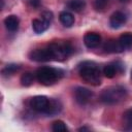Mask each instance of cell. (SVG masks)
Wrapping results in <instances>:
<instances>
[{"label": "cell", "instance_id": "obj_1", "mask_svg": "<svg viewBox=\"0 0 132 132\" xmlns=\"http://www.w3.org/2000/svg\"><path fill=\"white\" fill-rule=\"evenodd\" d=\"M78 72L80 77L88 84H91L93 86L100 85V81H101L100 69L96 63L91 61L82 62L78 66Z\"/></svg>", "mask_w": 132, "mask_h": 132}, {"label": "cell", "instance_id": "obj_2", "mask_svg": "<svg viewBox=\"0 0 132 132\" xmlns=\"http://www.w3.org/2000/svg\"><path fill=\"white\" fill-rule=\"evenodd\" d=\"M35 75H36L37 80L40 84L50 86V85H53L54 82H56L63 75V71L60 69L54 68V67L44 66V67L38 68Z\"/></svg>", "mask_w": 132, "mask_h": 132}, {"label": "cell", "instance_id": "obj_3", "mask_svg": "<svg viewBox=\"0 0 132 132\" xmlns=\"http://www.w3.org/2000/svg\"><path fill=\"white\" fill-rule=\"evenodd\" d=\"M126 96H127V91L123 87L113 86L103 90V92L100 95V100L104 104L111 105L124 100Z\"/></svg>", "mask_w": 132, "mask_h": 132}, {"label": "cell", "instance_id": "obj_4", "mask_svg": "<svg viewBox=\"0 0 132 132\" xmlns=\"http://www.w3.org/2000/svg\"><path fill=\"white\" fill-rule=\"evenodd\" d=\"M54 60H64L68 58L72 52V46L67 42H54L48 45Z\"/></svg>", "mask_w": 132, "mask_h": 132}, {"label": "cell", "instance_id": "obj_5", "mask_svg": "<svg viewBox=\"0 0 132 132\" xmlns=\"http://www.w3.org/2000/svg\"><path fill=\"white\" fill-rule=\"evenodd\" d=\"M50 104V99L45 96H34L30 100V106L33 110L38 112H46V109Z\"/></svg>", "mask_w": 132, "mask_h": 132}, {"label": "cell", "instance_id": "obj_6", "mask_svg": "<svg viewBox=\"0 0 132 132\" xmlns=\"http://www.w3.org/2000/svg\"><path fill=\"white\" fill-rule=\"evenodd\" d=\"M30 59L36 62H46L53 59L52 52L50 47H44V48H36L30 53Z\"/></svg>", "mask_w": 132, "mask_h": 132}, {"label": "cell", "instance_id": "obj_7", "mask_svg": "<svg viewBox=\"0 0 132 132\" xmlns=\"http://www.w3.org/2000/svg\"><path fill=\"white\" fill-rule=\"evenodd\" d=\"M74 95H75V100L78 104L80 105H85L87 104L91 98H92V92L87 89V88H84V87H77L74 91Z\"/></svg>", "mask_w": 132, "mask_h": 132}, {"label": "cell", "instance_id": "obj_8", "mask_svg": "<svg viewBox=\"0 0 132 132\" xmlns=\"http://www.w3.org/2000/svg\"><path fill=\"white\" fill-rule=\"evenodd\" d=\"M127 21V16L124 12L122 11H116L111 14L110 19H109V25L111 28L113 29H118L120 27H122Z\"/></svg>", "mask_w": 132, "mask_h": 132}, {"label": "cell", "instance_id": "obj_9", "mask_svg": "<svg viewBox=\"0 0 132 132\" xmlns=\"http://www.w3.org/2000/svg\"><path fill=\"white\" fill-rule=\"evenodd\" d=\"M84 42L85 45L89 48H95L97 47L100 42H101V36L98 33H94V32H89L85 35L84 37Z\"/></svg>", "mask_w": 132, "mask_h": 132}, {"label": "cell", "instance_id": "obj_10", "mask_svg": "<svg viewBox=\"0 0 132 132\" xmlns=\"http://www.w3.org/2000/svg\"><path fill=\"white\" fill-rule=\"evenodd\" d=\"M103 48H104V51L106 53H121V52L124 51V48L120 44L119 40H116V39H109V40H107L104 43Z\"/></svg>", "mask_w": 132, "mask_h": 132}, {"label": "cell", "instance_id": "obj_11", "mask_svg": "<svg viewBox=\"0 0 132 132\" xmlns=\"http://www.w3.org/2000/svg\"><path fill=\"white\" fill-rule=\"evenodd\" d=\"M4 25L6 27V29L9 32H15L19 29V25H20V20L16 15H8L5 18L4 20Z\"/></svg>", "mask_w": 132, "mask_h": 132}, {"label": "cell", "instance_id": "obj_12", "mask_svg": "<svg viewBox=\"0 0 132 132\" xmlns=\"http://www.w3.org/2000/svg\"><path fill=\"white\" fill-rule=\"evenodd\" d=\"M50 27V23L44 21L43 19H35L32 21V28L34 30L35 33L39 34V33H42L44 32L47 28Z\"/></svg>", "mask_w": 132, "mask_h": 132}, {"label": "cell", "instance_id": "obj_13", "mask_svg": "<svg viewBox=\"0 0 132 132\" xmlns=\"http://www.w3.org/2000/svg\"><path fill=\"white\" fill-rule=\"evenodd\" d=\"M59 20L65 27H71L74 24V16L68 11H62L59 14Z\"/></svg>", "mask_w": 132, "mask_h": 132}, {"label": "cell", "instance_id": "obj_14", "mask_svg": "<svg viewBox=\"0 0 132 132\" xmlns=\"http://www.w3.org/2000/svg\"><path fill=\"white\" fill-rule=\"evenodd\" d=\"M62 106H61V103L58 101V100H55V99H50V104H48V107L46 109V114H50V116H53V114H57L60 112Z\"/></svg>", "mask_w": 132, "mask_h": 132}, {"label": "cell", "instance_id": "obj_15", "mask_svg": "<svg viewBox=\"0 0 132 132\" xmlns=\"http://www.w3.org/2000/svg\"><path fill=\"white\" fill-rule=\"evenodd\" d=\"M119 42L124 50L130 48L132 46V33L127 32V33L122 34L119 38Z\"/></svg>", "mask_w": 132, "mask_h": 132}, {"label": "cell", "instance_id": "obj_16", "mask_svg": "<svg viewBox=\"0 0 132 132\" xmlns=\"http://www.w3.org/2000/svg\"><path fill=\"white\" fill-rule=\"evenodd\" d=\"M67 6L69 9L76 11V12H79L85 8L86 1L85 0H69L67 3Z\"/></svg>", "mask_w": 132, "mask_h": 132}, {"label": "cell", "instance_id": "obj_17", "mask_svg": "<svg viewBox=\"0 0 132 132\" xmlns=\"http://www.w3.org/2000/svg\"><path fill=\"white\" fill-rule=\"evenodd\" d=\"M20 69V65L18 64H7L3 69H2V74L4 76H9V75H12L13 73H15L18 70Z\"/></svg>", "mask_w": 132, "mask_h": 132}, {"label": "cell", "instance_id": "obj_18", "mask_svg": "<svg viewBox=\"0 0 132 132\" xmlns=\"http://www.w3.org/2000/svg\"><path fill=\"white\" fill-rule=\"evenodd\" d=\"M117 72H118V69H117L114 63L113 64H107L103 68V74L108 78H112Z\"/></svg>", "mask_w": 132, "mask_h": 132}, {"label": "cell", "instance_id": "obj_19", "mask_svg": "<svg viewBox=\"0 0 132 132\" xmlns=\"http://www.w3.org/2000/svg\"><path fill=\"white\" fill-rule=\"evenodd\" d=\"M123 120H124V124H125L126 129L132 131V108H130L124 112Z\"/></svg>", "mask_w": 132, "mask_h": 132}, {"label": "cell", "instance_id": "obj_20", "mask_svg": "<svg viewBox=\"0 0 132 132\" xmlns=\"http://www.w3.org/2000/svg\"><path fill=\"white\" fill-rule=\"evenodd\" d=\"M33 81H34V75H33V73H31V72H25V73L22 74V76H21V82H22L23 86L29 87V86H31L33 84Z\"/></svg>", "mask_w": 132, "mask_h": 132}, {"label": "cell", "instance_id": "obj_21", "mask_svg": "<svg viewBox=\"0 0 132 132\" xmlns=\"http://www.w3.org/2000/svg\"><path fill=\"white\" fill-rule=\"evenodd\" d=\"M52 129H53V131H55V132H66V131L68 130L66 124H65L63 121H61V120L55 121V122L53 123V125H52Z\"/></svg>", "mask_w": 132, "mask_h": 132}, {"label": "cell", "instance_id": "obj_22", "mask_svg": "<svg viewBox=\"0 0 132 132\" xmlns=\"http://www.w3.org/2000/svg\"><path fill=\"white\" fill-rule=\"evenodd\" d=\"M108 4V0H95L94 1V7L96 10H103L106 5Z\"/></svg>", "mask_w": 132, "mask_h": 132}, {"label": "cell", "instance_id": "obj_23", "mask_svg": "<svg viewBox=\"0 0 132 132\" xmlns=\"http://www.w3.org/2000/svg\"><path fill=\"white\" fill-rule=\"evenodd\" d=\"M41 19H43L44 21H46V22H48L51 24V22L53 21V13H52V11H48V10L43 11L41 13Z\"/></svg>", "mask_w": 132, "mask_h": 132}, {"label": "cell", "instance_id": "obj_24", "mask_svg": "<svg viewBox=\"0 0 132 132\" xmlns=\"http://www.w3.org/2000/svg\"><path fill=\"white\" fill-rule=\"evenodd\" d=\"M29 4H30V6L37 8L40 5V0H29Z\"/></svg>", "mask_w": 132, "mask_h": 132}, {"label": "cell", "instance_id": "obj_25", "mask_svg": "<svg viewBox=\"0 0 132 132\" xmlns=\"http://www.w3.org/2000/svg\"><path fill=\"white\" fill-rule=\"evenodd\" d=\"M85 130H89V128H86V127H81L78 129V131H85Z\"/></svg>", "mask_w": 132, "mask_h": 132}, {"label": "cell", "instance_id": "obj_26", "mask_svg": "<svg viewBox=\"0 0 132 132\" xmlns=\"http://www.w3.org/2000/svg\"><path fill=\"white\" fill-rule=\"evenodd\" d=\"M119 1H121V2H127L128 0H119Z\"/></svg>", "mask_w": 132, "mask_h": 132}, {"label": "cell", "instance_id": "obj_27", "mask_svg": "<svg viewBox=\"0 0 132 132\" xmlns=\"http://www.w3.org/2000/svg\"><path fill=\"white\" fill-rule=\"evenodd\" d=\"M131 77H132V71H131Z\"/></svg>", "mask_w": 132, "mask_h": 132}]
</instances>
